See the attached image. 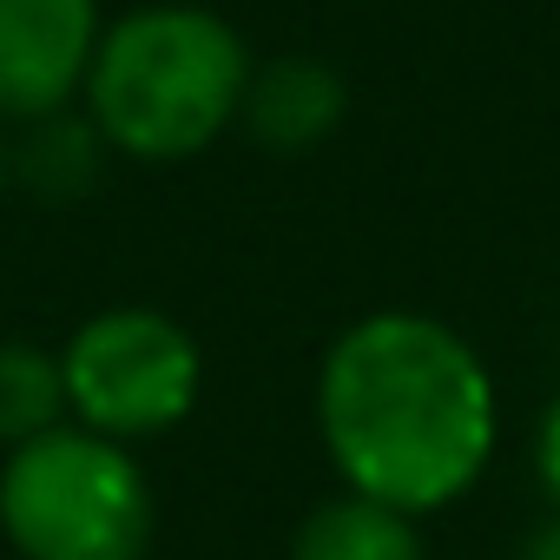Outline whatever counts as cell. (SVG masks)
Masks as SVG:
<instances>
[{
    "instance_id": "1",
    "label": "cell",
    "mask_w": 560,
    "mask_h": 560,
    "mask_svg": "<svg viewBox=\"0 0 560 560\" xmlns=\"http://www.w3.org/2000/svg\"><path fill=\"white\" fill-rule=\"evenodd\" d=\"M317 422L350 494L402 514L448 508L494 455V383L435 317H363L337 337L317 383Z\"/></svg>"
},
{
    "instance_id": "2",
    "label": "cell",
    "mask_w": 560,
    "mask_h": 560,
    "mask_svg": "<svg viewBox=\"0 0 560 560\" xmlns=\"http://www.w3.org/2000/svg\"><path fill=\"white\" fill-rule=\"evenodd\" d=\"M244 40L205 8H145L100 34L86 100L106 145L132 159H191L244 113Z\"/></svg>"
},
{
    "instance_id": "3",
    "label": "cell",
    "mask_w": 560,
    "mask_h": 560,
    "mask_svg": "<svg viewBox=\"0 0 560 560\" xmlns=\"http://www.w3.org/2000/svg\"><path fill=\"white\" fill-rule=\"evenodd\" d=\"M0 527L21 560H139L152 540V494L119 442L47 429L0 468Z\"/></svg>"
},
{
    "instance_id": "4",
    "label": "cell",
    "mask_w": 560,
    "mask_h": 560,
    "mask_svg": "<svg viewBox=\"0 0 560 560\" xmlns=\"http://www.w3.org/2000/svg\"><path fill=\"white\" fill-rule=\"evenodd\" d=\"M60 376L67 409L93 435H159L198 402V343L159 311H106L73 330V343L60 350Z\"/></svg>"
},
{
    "instance_id": "5",
    "label": "cell",
    "mask_w": 560,
    "mask_h": 560,
    "mask_svg": "<svg viewBox=\"0 0 560 560\" xmlns=\"http://www.w3.org/2000/svg\"><path fill=\"white\" fill-rule=\"evenodd\" d=\"M100 54V0H0V119L60 113Z\"/></svg>"
},
{
    "instance_id": "6",
    "label": "cell",
    "mask_w": 560,
    "mask_h": 560,
    "mask_svg": "<svg viewBox=\"0 0 560 560\" xmlns=\"http://www.w3.org/2000/svg\"><path fill=\"white\" fill-rule=\"evenodd\" d=\"M343 106V80L324 60H277L244 86V119L270 152H311L317 139L337 132Z\"/></svg>"
},
{
    "instance_id": "7",
    "label": "cell",
    "mask_w": 560,
    "mask_h": 560,
    "mask_svg": "<svg viewBox=\"0 0 560 560\" xmlns=\"http://www.w3.org/2000/svg\"><path fill=\"white\" fill-rule=\"evenodd\" d=\"M291 560H422V534L416 514L383 508L370 494H343L298 527Z\"/></svg>"
},
{
    "instance_id": "8",
    "label": "cell",
    "mask_w": 560,
    "mask_h": 560,
    "mask_svg": "<svg viewBox=\"0 0 560 560\" xmlns=\"http://www.w3.org/2000/svg\"><path fill=\"white\" fill-rule=\"evenodd\" d=\"M67 416V376L60 357H40L34 343H0V442H34L60 429Z\"/></svg>"
},
{
    "instance_id": "9",
    "label": "cell",
    "mask_w": 560,
    "mask_h": 560,
    "mask_svg": "<svg viewBox=\"0 0 560 560\" xmlns=\"http://www.w3.org/2000/svg\"><path fill=\"white\" fill-rule=\"evenodd\" d=\"M93 139H100V126H47L27 145V178L40 191H80L93 178Z\"/></svg>"
},
{
    "instance_id": "10",
    "label": "cell",
    "mask_w": 560,
    "mask_h": 560,
    "mask_svg": "<svg viewBox=\"0 0 560 560\" xmlns=\"http://www.w3.org/2000/svg\"><path fill=\"white\" fill-rule=\"evenodd\" d=\"M534 455H540V481H547V494L560 501V402L547 409V422H540V448H534Z\"/></svg>"
},
{
    "instance_id": "11",
    "label": "cell",
    "mask_w": 560,
    "mask_h": 560,
    "mask_svg": "<svg viewBox=\"0 0 560 560\" xmlns=\"http://www.w3.org/2000/svg\"><path fill=\"white\" fill-rule=\"evenodd\" d=\"M527 560H560V527H547V534L527 547Z\"/></svg>"
},
{
    "instance_id": "12",
    "label": "cell",
    "mask_w": 560,
    "mask_h": 560,
    "mask_svg": "<svg viewBox=\"0 0 560 560\" xmlns=\"http://www.w3.org/2000/svg\"><path fill=\"white\" fill-rule=\"evenodd\" d=\"M0 185H8V139H0Z\"/></svg>"
}]
</instances>
